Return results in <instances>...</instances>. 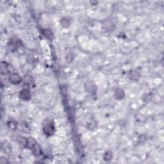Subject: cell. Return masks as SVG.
<instances>
[{"mask_svg":"<svg viewBox=\"0 0 164 164\" xmlns=\"http://www.w3.org/2000/svg\"><path fill=\"white\" fill-rule=\"evenodd\" d=\"M42 128L44 132L46 135L51 136L54 134L55 132V124L51 119H45L42 124Z\"/></svg>","mask_w":164,"mask_h":164,"instance_id":"cell-1","label":"cell"},{"mask_svg":"<svg viewBox=\"0 0 164 164\" xmlns=\"http://www.w3.org/2000/svg\"><path fill=\"white\" fill-rule=\"evenodd\" d=\"M12 66L10 65L9 63L6 62H1V73L3 75H6V74H10L12 72Z\"/></svg>","mask_w":164,"mask_h":164,"instance_id":"cell-2","label":"cell"},{"mask_svg":"<svg viewBox=\"0 0 164 164\" xmlns=\"http://www.w3.org/2000/svg\"><path fill=\"white\" fill-rule=\"evenodd\" d=\"M9 82L12 84H14V85H17L19 84L22 81V78L21 77V76L19 74L16 73H11L9 75Z\"/></svg>","mask_w":164,"mask_h":164,"instance_id":"cell-3","label":"cell"},{"mask_svg":"<svg viewBox=\"0 0 164 164\" xmlns=\"http://www.w3.org/2000/svg\"><path fill=\"white\" fill-rule=\"evenodd\" d=\"M19 97L23 101H29L31 97V92L28 89H24L20 91Z\"/></svg>","mask_w":164,"mask_h":164,"instance_id":"cell-4","label":"cell"},{"mask_svg":"<svg viewBox=\"0 0 164 164\" xmlns=\"http://www.w3.org/2000/svg\"><path fill=\"white\" fill-rule=\"evenodd\" d=\"M139 77H140V74L135 70H132L129 73V78L133 81L137 82L139 80Z\"/></svg>","mask_w":164,"mask_h":164,"instance_id":"cell-5","label":"cell"},{"mask_svg":"<svg viewBox=\"0 0 164 164\" xmlns=\"http://www.w3.org/2000/svg\"><path fill=\"white\" fill-rule=\"evenodd\" d=\"M115 99L120 100H122L124 97V92L122 89H117L115 91Z\"/></svg>","mask_w":164,"mask_h":164,"instance_id":"cell-6","label":"cell"},{"mask_svg":"<svg viewBox=\"0 0 164 164\" xmlns=\"http://www.w3.org/2000/svg\"><path fill=\"white\" fill-rule=\"evenodd\" d=\"M31 150H32L33 153H34V154L36 156H39L41 155L42 151H41V147H40V146L38 145V144H37L36 145L34 146Z\"/></svg>","mask_w":164,"mask_h":164,"instance_id":"cell-7","label":"cell"},{"mask_svg":"<svg viewBox=\"0 0 164 164\" xmlns=\"http://www.w3.org/2000/svg\"><path fill=\"white\" fill-rule=\"evenodd\" d=\"M1 149L6 153H9L11 152V146L10 145L9 143H6V142H5L3 144H2Z\"/></svg>","mask_w":164,"mask_h":164,"instance_id":"cell-8","label":"cell"},{"mask_svg":"<svg viewBox=\"0 0 164 164\" xmlns=\"http://www.w3.org/2000/svg\"><path fill=\"white\" fill-rule=\"evenodd\" d=\"M17 123L15 121H10L8 122V126L11 130H16L17 128Z\"/></svg>","mask_w":164,"mask_h":164,"instance_id":"cell-9","label":"cell"},{"mask_svg":"<svg viewBox=\"0 0 164 164\" xmlns=\"http://www.w3.org/2000/svg\"><path fill=\"white\" fill-rule=\"evenodd\" d=\"M61 24L63 27L67 28L70 25V21L67 17H63L61 19Z\"/></svg>","mask_w":164,"mask_h":164,"instance_id":"cell-10","label":"cell"},{"mask_svg":"<svg viewBox=\"0 0 164 164\" xmlns=\"http://www.w3.org/2000/svg\"><path fill=\"white\" fill-rule=\"evenodd\" d=\"M112 158V153L110 151H107L104 154V160L107 161H109Z\"/></svg>","mask_w":164,"mask_h":164,"instance_id":"cell-11","label":"cell"},{"mask_svg":"<svg viewBox=\"0 0 164 164\" xmlns=\"http://www.w3.org/2000/svg\"><path fill=\"white\" fill-rule=\"evenodd\" d=\"M34 83V81H33L32 78L30 76H27L25 77V79H24V83L27 84V85H30V86H31V84Z\"/></svg>","mask_w":164,"mask_h":164,"instance_id":"cell-12","label":"cell"},{"mask_svg":"<svg viewBox=\"0 0 164 164\" xmlns=\"http://www.w3.org/2000/svg\"><path fill=\"white\" fill-rule=\"evenodd\" d=\"M44 35L45 37H47V38H51L52 37V33L51 32L50 30H44Z\"/></svg>","mask_w":164,"mask_h":164,"instance_id":"cell-13","label":"cell"}]
</instances>
